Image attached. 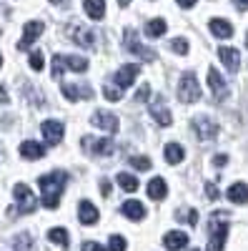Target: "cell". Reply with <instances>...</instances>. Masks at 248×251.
Segmentation results:
<instances>
[{"instance_id": "cell-21", "label": "cell", "mask_w": 248, "mask_h": 251, "mask_svg": "<svg viewBox=\"0 0 248 251\" xmlns=\"http://www.w3.org/2000/svg\"><path fill=\"white\" fill-rule=\"evenodd\" d=\"M148 196L156 199V201H163L165 196H168V186H165V181H163L160 176L148 181Z\"/></svg>"}, {"instance_id": "cell-35", "label": "cell", "mask_w": 248, "mask_h": 251, "mask_svg": "<svg viewBox=\"0 0 248 251\" xmlns=\"http://www.w3.org/2000/svg\"><path fill=\"white\" fill-rule=\"evenodd\" d=\"M106 98L108 100H120V96H123V88H118V86H106Z\"/></svg>"}, {"instance_id": "cell-8", "label": "cell", "mask_w": 248, "mask_h": 251, "mask_svg": "<svg viewBox=\"0 0 248 251\" xmlns=\"http://www.w3.org/2000/svg\"><path fill=\"white\" fill-rule=\"evenodd\" d=\"M83 149L93 156H113L115 143L113 138H83Z\"/></svg>"}, {"instance_id": "cell-32", "label": "cell", "mask_w": 248, "mask_h": 251, "mask_svg": "<svg viewBox=\"0 0 248 251\" xmlns=\"http://www.w3.org/2000/svg\"><path fill=\"white\" fill-rule=\"evenodd\" d=\"M171 50H176L178 55H185V53H188V40H185V38L171 40Z\"/></svg>"}, {"instance_id": "cell-46", "label": "cell", "mask_w": 248, "mask_h": 251, "mask_svg": "<svg viewBox=\"0 0 248 251\" xmlns=\"http://www.w3.org/2000/svg\"><path fill=\"white\" fill-rule=\"evenodd\" d=\"M118 3H120V5H128V3H131V0H118Z\"/></svg>"}, {"instance_id": "cell-23", "label": "cell", "mask_w": 248, "mask_h": 251, "mask_svg": "<svg viewBox=\"0 0 248 251\" xmlns=\"http://www.w3.org/2000/svg\"><path fill=\"white\" fill-rule=\"evenodd\" d=\"M123 214L131 221H140V219H146V208H143L140 201H126L123 203Z\"/></svg>"}, {"instance_id": "cell-31", "label": "cell", "mask_w": 248, "mask_h": 251, "mask_svg": "<svg viewBox=\"0 0 248 251\" xmlns=\"http://www.w3.org/2000/svg\"><path fill=\"white\" fill-rule=\"evenodd\" d=\"M128 163L133 166L135 171H148V169H151V158H148V156H131Z\"/></svg>"}, {"instance_id": "cell-7", "label": "cell", "mask_w": 248, "mask_h": 251, "mask_svg": "<svg viewBox=\"0 0 248 251\" xmlns=\"http://www.w3.org/2000/svg\"><path fill=\"white\" fill-rule=\"evenodd\" d=\"M13 194H15V199H18V214H33L35 208H38V201H35L33 191H30L25 183H18V186L13 188Z\"/></svg>"}, {"instance_id": "cell-5", "label": "cell", "mask_w": 248, "mask_h": 251, "mask_svg": "<svg viewBox=\"0 0 248 251\" xmlns=\"http://www.w3.org/2000/svg\"><path fill=\"white\" fill-rule=\"evenodd\" d=\"M126 48H128L133 55H138L140 60H146V63H153V60L158 58V53H156L153 48H146V46L138 40L135 28H126Z\"/></svg>"}, {"instance_id": "cell-39", "label": "cell", "mask_w": 248, "mask_h": 251, "mask_svg": "<svg viewBox=\"0 0 248 251\" xmlns=\"http://www.w3.org/2000/svg\"><path fill=\"white\" fill-rule=\"evenodd\" d=\"M83 251H106L100 244H95V241H86L83 244Z\"/></svg>"}, {"instance_id": "cell-26", "label": "cell", "mask_w": 248, "mask_h": 251, "mask_svg": "<svg viewBox=\"0 0 248 251\" xmlns=\"http://www.w3.org/2000/svg\"><path fill=\"white\" fill-rule=\"evenodd\" d=\"M165 28H168V25H165L163 18H153V20H148V23H146V35L148 38H160L165 33Z\"/></svg>"}, {"instance_id": "cell-29", "label": "cell", "mask_w": 248, "mask_h": 251, "mask_svg": "<svg viewBox=\"0 0 248 251\" xmlns=\"http://www.w3.org/2000/svg\"><path fill=\"white\" fill-rule=\"evenodd\" d=\"M13 246H15V251H33V236L30 234H18L13 239Z\"/></svg>"}, {"instance_id": "cell-2", "label": "cell", "mask_w": 248, "mask_h": 251, "mask_svg": "<svg viewBox=\"0 0 248 251\" xmlns=\"http://www.w3.org/2000/svg\"><path fill=\"white\" fill-rule=\"evenodd\" d=\"M231 214L228 211H216L211 214V226H208V251H223L225 236L231 231Z\"/></svg>"}, {"instance_id": "cell-27", "label": "cell", "mask_w": 248, "mask_h": 251, "mask_svg": "<svg viewBox=\"0 0 248 251\" xmlns=\"http://www.w3.org/2000/svg\"><path fill=\"white\" fill-rule=\"evenodd\" d=\"M183 146L180 143H168V146H165V161H168V163H180L183 161Z\"/></svg>"}, {"instance_id": "cell-37", "label": "cell", "mask_w": 248, "mask_h": 251, "mask_svg": "<svg viewBox=\"0 0 248 251\" xmlns=\"http://www.w3.org/2000/svg\"><path fill=\"white\" fill-rule=\"evenodd\" d=\"M205 196H208L211 201H216L221 194H218V188H216V183H208V186H205Z\"/></svg>"}, {"instance_id": "cell-30", "label": "cell", "mask_w": 248, "mask_h": 251, "mask_svg": "<svg viewBox=\"0 0 248 251\" xmlns=\"http://www.w3.org/2000/svg\"><path fill=\"white\" fill-rule=\"evenodd\" d=\"M48 239L53 244H58V246H68V231H66V228H50Z\"/></svg>"}, {"instance_id": "cell-41", "label": "cell", "mask_w": 248, "mask_h": 251, "mask_svg": "<svg viewBox=\"0 0 248 251\" xmlns=\"http://www.w3.org/2000/svg\"><path fill=\"white\" fill-rule=\"evenodd\" d=\"M225 163H228V156H223V153L213 158V166H218V169H223V166H225Z\"/></svg>"}, {"instance_id": "cell-49", "label": "cell", "mask_w": 248, "mask_h": 251, "mask_svg": "<svg viewBox=\"0 0 248 251\" xmlns=\"http://www.w3.org/2000/svg\"><path fill=\"white\" fill-rule=\"evenodd\" d=\"M193 251H198V249H193Z\"/></svg>"}, {"instance_id": "cell-1", "label": "cell", "mask_w": 248, "mask_h": 251, "mask_svg": "<svg viewBox=\"0 0 248 251\" xmlns=\"http://www.w3.org/2000/svg\"><path fill=\"white\" fill-rule=\"evenodd\" d=\"M66 183H68V174L66 171H53V174L40 176L38 178V186H40V191H43V206L58 208L60 194H63Z\"/></svg>"}, {"instance_id": "cell-45", "label": "cell", "mask_w": 248, "mask_h": 251, "mask_svg": "<svg viewBox=\"0 0 248 251\" xmlns=\"http://www.w3.org/2000/svg\"><path fill=\"white\" fill-rule=\"evenodd\" d=\"M50 3H55V5H68V0H50Z\"/></svg>"}, {"instance_id": "cell-25", "label": "cell", "mask_w": 248, "mask_h": 251, "mask_svg": "<svg viewBox=\"0 0 248 251\" xmlns=\"http://www.w3.org/2000/svg\"><path fill=\"white\" fill-rule=\"evenodd\" d=\"M225 196H228V201H233V203H248V186L246 183H233Z\"/></svg>"}, {"instance_id": "cell-11", "label": "cell", "mask_w": 248, "mask_h": 251, "mask_svg": "<svg viewBox=\"0 0 248 251\" xmlns=\"http://www.w3.org/2000/svg\"><path fill=\"white\" fill-rule=\"evenodd\" d=\"M208 86H211V93H213V98L218 103L225 100V98H228V93H231V88L225 86V80L221 78V73L216 68H208Z\"/></svg>"}, {"instance_id": "cell-13", "label": "cell", "mask_w": 248, "mask_h": 251, "mask_svg": "<svg viewBox=\"0 0 248 251\" xmlns=\"http://www.w3.org/2000/svg\"><path fill=\"white\" fill-rule=\"evenodd\" d=\"M193 131L198 133V138L203 141V143H208V141H213L216 138V133H218V128H216V123L211 121V118H196L193 121Z\"/></svg>"}, {"instance_id": "cell-20", "label": "cell", "mask_w": 248, "mask_h": 251, "mask_svg": "<svg viewBox=\"0 0 248 251\" xmlns=\"http://www.w3.org/2000/svg\"><path fill=\"white\" fill-rule=\"evenodd\" d=\"M163 244H165L168 251H180V249H185V244H188V236H185L183 231H168L163 236Z\"/></svg>"}, {"instance_id": "cell-4", "label": "cell", "mask_w": 248, "mask_h": 251, "mask_svg": "<svg viewBox=\"0 0 248 251\" xmlns=\"http://www.w3.org/2000/svg\"><path fill=\"white\" fill-rule=\"evenodd\" d=\"M75 71V73H86L88 71V60L80 55H53V75L60 78L63 71Z\"/></svg>"}, {"instance_id": "cell-48", "label": "cell", "mask_w": 248, "mask_h": 251, "mask_svg": "<svg viewBox=\"0 0 248 251\" xmlns=\"http://www.w3.org/2000/svg\"><path fill=\"white\" fill-rule=\"evenodd\" d=\"M246 46H248V35H246Z\"/></svg>"}, {"instance_id": "cell-33", "label": "cell", "mask_w": 248, "mask_h": 251, "mask_svg": "<svg viewBox=\"0 0 248 251\" xmlns=\"http://www.w3.org/2000/svg\"><path fill=\"white\" fill-rule=\"evenodd\" d=\"M108 249L111 251H126V239H123V236H111Z\"/></svg>"}, {"instance_id": "cell-28", "label": "cell", "mask_w": 248, "mask_h": 251, "mask_svg": "<svg viewBox=\"0 0 248 251\" xmlns=\"http://www.w3.org/2000/svg\"><path fill=\"white\" fill-rule=\"evenodd\" d=\"M115 181L120 183L123 191H138V178H135V176H131V174H118V178H115Z\"/></svg>"}, {"instance_id": "cell-17", "label": "cell", "mask_w": 248, "mask_h": 251, "mask_svg": "<svg viewBox=\"0 0 248 251\" xmlns=\"http://www.w3.org/2000/svg\"><path fill=\"white\" fill-rule=\"evenodd\" d=\"M78 219H80L83 226H93L98 221V208L90 201H80L78 203Z\"/></svg>"}, {"instance_id": "cell-34", "label": "cell", "mask_w": 248, "mask_h": 251, "mask_svg": "<svg viewBox=\"0 0 248 251\" xmlns=\"http://www.w3.org/2000/svg\"><path fill=\"white\" fill-rule=\"evenodd\" d=\"M30 68L33 71H43V53H40V50L30 53Z\"/></svg>"}, {"instance_id": "cell-43", "label": "cell", "mask_w": 248, "mask_h": 251, "mask_svg": "<svg viewBox=\"0 0 248 251\" xmlns=\"http://www.w3.org/2000/svg\"><path fill=\"white\" fill-rule=\"evenodd\" d=\"M233 5H236L238 10H248V0H233Z\"/></svg>"}, {"instance_id": "cell-18", "label": "cell", "mask_w": 248, "mask_h": 251, "mask_svg": "<svg viewBox=\"0 0 248 251\" xmlns=\"http://www.w3.org/2000/svg\"><path fill=\"white\" fill-rule=\"evenodd\" d=\"M218 58L225 63V68H228L231 73H236L241 68V53L236 48H221L218 50Z\"/></svg>"}, {"instance_id": "cell-19", "label": "cell", "mask_w": 248, "mask_h": 251, "mask_svg": "<svg viewBox=\"0 0 248 251\" xmlns=\"http://www.w3.org/2000/svg\"><path fill=\"white\" fill-rule=\"evenodd\" d=\"M20 156H23V158H30V161H38V158L45 156V149H43V143L25 141V143H20Z\"/></svg>"}, {"instance_id": "cell-24", "label": "cell", "mask_w": 248, "mask_h": 251, "mask_svg": "<svg viewBox=\"0 0 248 251\" xmlns=\"http://www.w3.org/2000/svg\"><path fill=\"white\" fill-rule=\"evenodd\" d=\"M83 8H86L88 18L103 20V15H106V0H86V3H83Z\"/></svg>"}, {"instance_id": "cell-22", "label": "cell", "mask_w": 248, "mask_h": 251, "mask_svg": "<svg viewBox=\"0 0 248 251\" xmlns=\"http://www.w3.org/2000/svg\"><path fill=\"white\" fill-rule=\"evenodd\" d=\"M211 33L216 38H231L233 35V25L228 23V20H223V18H213L211 20Z\"/></svg>"}, {"instance_id": "cell-12", "label": "cell", "mask_w": 248, "mask_h": 251, "mask_svg": "<svg viewBox=\"0 0 248 251\" xmlns=\"http://www.w3.org/2000/svg\"><path fill=\"white\" fill-rule=\"evenodd\" d=\"M63 96L70 100V103H78V100H90L95 93H93V88L90 86H70V83H63Z\"/></svg>"}, {"instance_id": "cell-44", "label": "cell", "mask_w": 248, "mask_h": 251, "mask_svg": "<svg viewBox=\"0 0 248 251\" xmlns=\"http://www.w3.org/2000/svg\"><path fill=\"white\" fill-rule=\"evenodd\" d=\"M10 98H8V91L3 88V83H0V103H8Z\"/></svg>"}, {"instance_id": "cell-42", "label": "cell", "mask_w": 248, "mask_h": 251, "mask_svg": "<svg viewBox=\"0 0 248 251\" xmlns=\"http://www.w3.org/2000/svg\"><path fill=\"white\" fill-rule=\"evenodd\" d=\"M176 3H178L180 8H193V5H196V0H176Z\"/></svg>"}, {"instance_id": "cell-9", "label": "cell", "mask_w": 248, "mask_h": 251, "mask_svg": "<svg viewBox=\"0 0 248 251\" xmlns=\"http://www.w3.org/2000/svg\"><path fill=\"white\" fill-rule=\"evenodd\" d=\"M151 116L156 118V123L158 126H171L173 123V116H171V111H168V106H165V100H163V96H156L153 100H151Z\"/></svg>"}, {"instance_id": "cell-3", "label": "cell", "mask_w": 248, "mask_h": 251, "mask_svg": "<svg viewBox=\"0 0 248 251\" xmlns=\"http://www.w3.org/2000/svg\"><path fill=\"white\" fill-rule=\"evenodd\" d=\"M178 98L180 103H196L201 98V86H198V78L193 71H185L180 75V83H178Z\"/></svg>"}, {"instance_id": "cell-10", "label": "cell", "mask_w": 248, "mask_h": 251, "mask_svg": "<svg viewBox=\"0 0 248 251\" xmlns=\"http://www.w3.org/2000/svg\"><path fill=\"white\" fill-rule=\"evenodd\" d=\"M45 30V25L40 23V20H30V23H25V30H23V38H20V43H18V48L20 50H28L35 40L40 38V33Z\"/></svg>"}, {"instance_id": "cell-15", "label": "cell", "mask_w": 248, "mask_h": 251, "mask_svg": "<svg viewBox=\"0 0 248 251\" xmlns=\"http://www.w3.org/2000/svg\"><path fill=\"white\" fill-rule=\"evenodd\" d=\"M63 133H66V128H63V123H60V121H43V136H45V141L50 146L63 141Z\"/></svg>"}, {"instance_id": "cell-36", "label": "cell", "mask_w": 248, "mask_h": 251, "mask_svg": "<svg viewBox=\"0 0 248 251\" xmlns=\"http://www.w3.org/2000/svg\"><path fill=\"white\" fill-rule=\"evenodd\" d=\"M148 93H151V86H148V83H146V86H143V88H140V91L135 93V98H133V100H135V103H143V100L148 98Z\"/></svg>"}, {"instance_id": "cell-47", "label": "cell", "mask_w": 248, "mask_h": 251, "mask_svg": "<svg viewBox=\"0 0 248 251\" xmlns=\"http://www.w3.org/2000/svg\"><path fill=\"white\" fill-rule=\"evenodd\" d=\"M0 66H3V55H0Z\"/></svg>"}, {"instance_id": "cell-14", "label": "cell", "mask_w": 248, "mask_h": 251, "mask_svg": "<svg viewBox=\"0 0 248 251\" xmlns=\"http://www.w3.org/2000/svg\"><path fill=\"white\" fill-rule=\"evenodd\" d=\"M93 126H98V128L108 131V133H115V131L120 128L118 118H115L113 113H108V111H95V113H93Z\"/></svg>"}, {"instance_id": "cell-40", "label": "cell", "mask_w": 248, "mask_h": 251, "mask_svg": "<svg viewBox=\"0 0 248 251\" xmlns=\"http://www.w3.org/2000/svg\"><path fill=\"white\" fill-rule=\"evenodd\" d=\"M100 194H103V196H111V181H108V178L100 181Z\"/></svg>"}, {"instance_id": "cell-38", "label": "cell", "mask_w": 248, "mask_h": 251, "mask_svg": "<svg viewBox=\"0 0 248 251\" xmlns=\"http://www.w3.org/2000/svg\"><path fill=\"white\" fill-rule=\"evenodd\" d=\"M185 221H188V226H196L198 224V211H196V208H191V211L185 214Z\"/></svg>"}, {"instance_id": "cell-16", "label": "cell", "mask_w": 248, "mask_h": 251, "mask_svg": "<svg viewBox=\"0 0 248 251\" xmlns=\"http://www.w3.org/2000/svg\"><path fill=\"white\" fill-rule=\"evenodd\" d=\"M140 73V68L138 66H133V63H128V66H123L118 73H115V83H118V88H128V86H133V80H135V75Z\"/></svg>"}, {"instance_id": "cell-6", "label": "cell", "mask_w": 248, "mask_h": 251, "mask_svg": "<svg viewBox=\"0 0 248 251\" xmlns=\"http://www.w3.org/2000/svg\"><path fill=\"white\" fill-rule=\"evenodd\" d=\"M68 38L73 40V43L83 46V48H93L95 46V33L88 25L78 23V20H73V23L68 25Z\"/></svg>"}]
</instances>
